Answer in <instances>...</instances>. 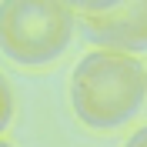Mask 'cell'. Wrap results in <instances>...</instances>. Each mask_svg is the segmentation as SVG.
Instances as JSON below:
<instances>
[{"instance_id": "4", "label": "cell", "mask_w": 147, "mask_h": 147, "mask_svg": "<svg viewBox=\"0 0 147 147\" xmlns=\"http://www.w3.org/2000/svg\"><path fill=\"white\" fill-rule=\"evenodd\" d=\"M13 110H17V104H13V87H10V80L0 74V134L13 124Z\"/></svg>"}, {"instance_id": "1", "label": "cell", "mask_w": 147, "mask_h": 147, "mask_svg": "<svg viewBox=\"0 0 147 147\" xmlns=\"http://www.w3.org/2000/svg\"><path fill=\"white\" fill-rule=\"evenodd\" d=\"M147 100V67L130 54L90 50L70 74V107L84 127L117 130Z\"/></svg>"}, {"instance_id": "2", "label": "cell", "mask_w": 147, "mask_h": 147, "mask_svg": "<svg viewBox=\"0 0 147 147\" xmlns=\"http://www.w3.org/2000/svg\"><path fill=\"white\" fill-rule=\"evenodd\" d=\"M74 3L60 0H3L0 3V54L20 67L54 64L74 40Z\"/></svg>"}, {"instance_id": "6", "label": "cell", "mask_w": 147, "mask_h": 147, "mask_svg": "<svg viewBox=\"0 0 147 147\" xmlns=\"http://www.w3.org/2000/svg\"><path fill=\"white\" fill-rule=\"evenodd\" d=\"M0 147H13V144H10V140H0Z\"/></svg>"}, {"instance_id": "5", "label": "cell", "mask_w": 147, "mask_h": 147, "mask_svg": "<svg viewBox=\"0 0 147 147\" xmlns=\"http://www.w3.org/2000/svg\"><path fill=\"white\" fill-rule=\"evenodd\" d=\"M124 147H147V127L134 130V134H130V140H127Z\"/></svg>"}, {"instance_id": "3", "label": "cell", "mask_w": 147, "mask_h": 147, "mask_svg": "<svg viewBox=\"0 0 147 147\" xmlns=\"http://www.w3.org/2000/svg\"><path fill=\"white\" fill-rule=\"evenodd\" d=\"M77 30L94 44V50L137 54L147 50V0L124 3H74Z\"/></svg>"}]
</instances>
